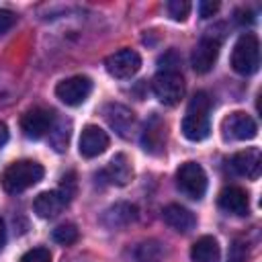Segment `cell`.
<instances>
[{
    "instance_id": "cell-1",
    "label": "cell",
    "mask_w": 262,
    "mask_h": 262,
    "mask_svg": "<svg viewBox=\"0 0 262 262\" xmlns=\"http://www.w3.org/2000/svg\"><path fill=\"white\" fill-rule=\"evenodd\" d=\"M209 111H211V98L205 90L196 92L186 108V115L182 119V133L190 141H203L209 137L211 125H209Z\"/></svg>"
},
{
    "instance_id": "cell-2",
    "label": "cell",
    "mask_w": 262,
    "mask_h": 262,
    "mask_svg": "<svg viewBox=\"0 0 262 262\" xmlns=\"http://www.w3.org/2000/svg\"><path fill=\"white\" fill-rule=\"evenodd\" d=\"M45 170L39 162H33V160H18L14 164H10L4 174H2V188L10 194H16V192H23L27 190L29 186L37 184L41 178H43Z\"/></svg>"
},
{
    "instance_id": "cell-3",
    "label": "cell",
    "mask_w": 262,
    "mask_h": 262,
    "mask_svg": "<svg viewBox=\"0 0 262 262\" xmlns=\"http://www.w3.org/2000/svg\"><path fill=\"white\" fill-rule=\"evenodd\" d=\"M260 66V43L258 37L252 33L242 35L231 51V68L242 74V76H250L258 70Z\"/></svg>"
},
{
    "instance_id": "cell-4",
    "label": "cell",
    "mask_w": 262,
    "mask_h": 262,
    "mask_svg": "<svg viewBox=\"0 0 262 262\" xmlns=\"http://www.w3.org/2000/svg\"><path fill=\"white\" fill-rule=\"evenodd\" d=\"M154 94L164 104H178L184 96V80L178 70H160L151 80Z\"/></svg>"
},
{
    "instance_id": "cell-5",
    "label": "cell",
    "mask_w": 262,
    "mask_h": 262,
    "mask_svg": "<svg viewBox=\"0 0 262 262\" xmlns=\"http://www.w3.org/2000/svg\"><path fill=\"white\" fill-rule=\"evenodd\" d=\"M176 186L180 192L192 201L203 199L207 190V174L201 164L196 162H184L176 172Z\"/></svg>"
},
{
    "instance_id": "cell-6",
    "label": "cell",
    "mask_w": 262,
    "mask_h": 262,
    "mask_svg": "<svg viewBox=\"0 0 262 262\" xmlns=\"http://www.w3.org/2000/svg\"><path fill=\"white\" fill-rule=\"evenodd\" d=\"M90 92H92V80L88 76H72L55 86V96L68 106L82 104L90 96Z\"/></svg>"
},
{
    "instance_id": "cell-7",
    "label": "cell",
    "mask_w": 262,
    "mask_h": 262,
    "mask_svg": "<svg viewBox=\"0 0 262 262\" xmlns=\"http://www.w3.org/2000/svg\"><path fill=\"white\" fill-rule=\"evenodd\" d=\"M55 123V115L53 111H47V108H31L23 115L20 119V129L23 133L29 137V139H41L45 135H49L51 127Z\"/></svg>"
},
{
    "instance_id": "cell-8",
    "label": "cell",
    "mask_w": 262,
    "mask_h": 262,
    "mask_svg": "<svg viewBox=\"0 0 262 262\" xmlns=\"http://www.w3.org/2000/svg\"><path fill=\"white\" fill-rule=\"evenodd\" d=\"M104 66H106V72L111 76H115L119 80H125V78H131V76H135L139 72L141 57L133 49H121V51L108 55L106 61H104Z\"/></svg>"
},
{
    "instance_id": "cell-9",
    "label": "cell",
    "mask_w": 262,
    "mask_h": 262,
    "mask_svg": "<svg viewBox=\"0 0 262 262\" xmlns=\"http://www.w3.org/2000/svg\"><path fill=\"white\" fill-rule=\"evenodd\" d=\"M223 131H225V137H227V139L246 141V139L256 137L258 125H256V121H254L248 113L235 111V113H231V115L223 121Z\"/></svg>"
},
{
    "instance_id": "cell-10",
    "label": "cell",
    "mask_w": 262,
    "mask_h": 262,
    "mask_svg": "<svg viewBox=\"0 0 262 262\" xmlns=\"http://www.w3.org/2000/svg\"><path fill=\"white\" fill-rule=\"evenodd\" d=\"M229 168L237 176H246L250 180H256L262 170V156L258 147H248L244 151H237L229 160Z\"/></svg>"
},
{
    "instance_id": "cell-11",
    "label": "cell",
    "mask_w": 262,
    "mask_h": 262,
    "mask_svg": "<svg viewBox=\"0 0 262 262\" xmlns=\"http://www.w3.org/2000/svg\"><path fill=\"white\" fill-rule=\"evenodd\" d=\"M70 194H66L61 188L59 190H45L41 194H37L35 203H33V209L35 213L41 217V219H51L55 215H59L66 205L70 203Z\"/></svg>"
},
{
    "instance_id": "cell-12",
    "label": "cell",
    "mask_w": 262,
    "mask_h": 262,
    "mask_svg": "<svg viewBox=\"0 0 262 262\" xmlns=\"http://www.w3.org/2000/svg\"><path fill=\"white\" fill-rule=\"evenodd\" d=\"M217 57H219V39L203 37V39L196 43V47H194V51H192V57H190L192 70L199 72V74H207V72L215 66Z\"/></svg>"
},
{
    "instance_id": "cell-13",
    "label": "cell",
    "mask_w": 262,
    "mask_h": 262,
    "mask_svg": "<svg viewBox=\"0 0 262 262\" xmlns=\"http://www.w3.org/2000/svg\"><path fill=\"white\" fill-rule=\"evenodd\" d=\"M108 147V135L98 125H86L80 135V154L84 158H96Z\"/></svg>"
},
{
    "instance_id": "cell-14",
    "label": "cell",
    "mask_w": 262,
    "mask_h": 262,
    "mask_svg": "<svg viewBox=\"0 0 262 262\" xmlns=\"http://www.w3.org/2000/svg\"><path fill=\"white\" fill-rule=\"evenodd\" d=\"M219 207L229 213V215H237V217H244L250 213V201H248V194L244 188L239 186H225L221 192H219V199H217Z\"/></svg>"
},
{
    "instance_id": "cell-15",
    "label": "cell",
    "mask_w": 262,
    "mask_h": 262,
    "mask_svg": "<svg viewBox=\"0 0 262 262\" xmlns=\"http://www.w3.org/2000/svg\"><path fill=\"white\" fill-rule=\"evenodd\" d=\"M104 119L121 137H129V133L135 125V115L119 102H111L104 106Z\"/></svg>"
},
{
    "instance_id": "cell-16",
    "label": "cell",
    "mask_w": 262,
    "mask_h": 262,
    "mask_svg": "<svg viewBox=\"0 0 262 262\" xmlns=\"http://www.w3.org/2000/svg\"><path fill=\"white\" fill-rule=\"evenodd\" d=\"M162 217L166 221V225H170L174 231L178 233H188L190 229H194L196 225V217L192 211H188L182 205H168L162 211Z\"/></svg>"
},
{
    "instance_id": "cell-17",
    "label": "cell",
    "mask_w": 262,
    "mask_h": 262,
    "mask_svg": "<svg viewBox=\"0 0 262 262\" xmlns=\"http://www.w3.org/2000/svg\"><path fill=\"white\" fill-rule=\"evenodd\" d=\"M221 250L213 235L199 237L190 248V260L192 262H219Z\"/></svg>"
},
{
    "instance_id": "cell-18",
    "label": "cell",
    "mask_w": 262,
    "mask_h": 262,
    "mask_svg": "<svg viewBox=\"0 0 262 262\" xmlns=\"http://www.w3.org/2000/svg\"><path fill=\"white\" fill-rule=\"evenodd\" d=\"M104 176L108 178L111 184L125 186V184L131 180V176H133V168H131L127 156H125V154H117V156L108 162V166H106V170H104Z\"/></svg>"
},
{
    "instance_id": "cell-19",
    "label": "cell",
    "mask_w": 262,
    "mask_h": 262,
    "mask_svg": "<svg viewBox=\"0 0 262 262\" xmlns=\"http://www.w3.org/2000/svg\"><path fill=\"white\" fill-rule=\"evenodd\" d=\"M143 149L145 151H151V154H156V151H160L162 147H164V141H166V127H164V123L158 119V117H154L147 125H145V131H143Z\"/></svg>"
},
{
    "instance_id": "cell-20",
    "label": "cell",
    "mask_w": 262,
    "mask_h": 262,
    "mask_svg": "<svg viewBox=\"0 0 262 262\" xmlns=\"http://www.w3.org/2000/svg\"><path fill=\"white\" fill-rule=\"evenodd\" d=\"M137 215V209L129 203H117L115 207H111L106 213H104V223L108 227H121V225H127L129 221H133Z\"/></svg>"
},
{
    "instance_id": "cell-21",
    "label": "cell",
    "mask_w": 262,
    "mask_h": 262,
    "mask_svg": "<svg viewBox=\"0 0 262 262\" xmlns=\"http://www.w3.org/2000/svg\"><path fill=\"white\" fill-rule=\"evenodd\" d=\"M53 239L57 242V244H61V246H72L74 242H78V227L74 225V223H61V225H57L55 229H53Z\"/></svg>"
},
{
    "instance_id": "cell-22",
    "label": "cell",
    "mask_w": 262,
    "mask_h": 262,
    "mask_svg": "<svg viewBox=\"0 0 262 262\" xmlns=\"http://www.w3.org/2000/svg\"><path fill=\"white\" fill-rule=\"evenodd\" d=\"M162 254H164V250L158 242H145L137 248L135 258H137V262H158L162 258Z\"/></svg>"
},
{
    "instance_id": "cell-23",
    "label": "cell",
    "mask_w": 262,
    "mask_h": 262,
    "mask_svg": "<svg viewBox=\"0 0 262 262\" xmlns=\"http://www.w3.org/2000/svg\"><path fill=\"white\" fill-rule=\"evenodd\" d=\"M49 139H51V143L57 151H63L66 145H68V139H70V123L68 125L63 121H59L57 125L53 123V127L49 131Z\"/></svg>"
},
{
    "instance_id": "cell-24",
    "label": "cell",
    "mask_w": 262,
    "mask_h": 262,
    "mask_svg": "<svg viewBox=\"0 0 262 262\" xmlns=\"http://www.w3.org/2000/svg\"><path fill=\"white\" fill-rule=\"evenodd\" d=\"M166 8H168V14L174 20H184L188 16V12H190V2H186V0H170L166 4Z\"/></svg>"
},
{
    "instance_id": "cell-25",
    "label": "cell",
    "mask_w": 262,
    "mask_h": 262,
    "mask_svg": "<svg viewBox=\"0 0 262 262\" xmlns=\"http://www.w3.org/2000/svg\"><path fill=\"white\" fill-rule=\"evenodd\" d=\"M248 260V248L244 242L235 239L229 246V254H227V262H246Z\"/></svg>"
},
{
    "instance_id": "cell-26",
    "label": "cell",
    "mask_w": 262,
    "mask_h": 262,
    "mask_svg": "<svg viewBox=\"0 0 262 262\" xmlns=\"http://www.w3.org/2000/svg\"><path fill=\"white\" fill-rule=\"evenodd\" d=\"M20 262H51V254L47 248H33L23 254Z\"/></svg>"
},
{
    "instance_id": "cell-27",
    "label": "cell",
    "mask_w": 262,
    "mask_h": 262,
    "mask_svg": "<svg viewBox=\"0 0 262 262\" xmlns=\"http://www.w3.org/2000/svg\"><path fill=\"white\" fill-rule=\"evenodd\" d=\"M16 23V14L8 8H0V35L8 33Z\"/></svg>"
},
{
    "instance_id": "cell-28",
    "label": "cell",
    "mask_w": 262,
    "mask_h": 262,
    "mask_svg": "<svg viewBox=\"0 0 262 262\" xmlns=\"http://www.w3.org/2000/svg\"><path fill=\"white\" fill-rule=\"evenodd\" d=\"M217 10H219V2H213V0H203V2H199V14H201V18H209V16H213Z\"/></svg>"
},
{
    "instance_id": "cell-29",
    "label": "cell",
    "mask_w": 262,
    "mask_h": 262,
    "mask_svg": "<svg viewBox=\"0 0 262 262\" xmlns=\"http://www.w3.org/2000/svg\"><path fill=\"white\" fill-rule=\"evenodd\" d=\"M160 70H178V55L174 53V51H168L166 55H162L160 57Z\"/></svg>"
},
{
    "instance_id": "cell-30",
    "label": "cell",
    "mask_w": 262,
    "mask_h": 262,
    "mask_svg": "<svg viewBox=\"0 0 262 262\" xmlns=\"http://www.w3.org/2000/svg\"><path fill=\"white\" fill-rule=\"evenodd\" d=\"M235 20L239 25H250V23H254V12L248 10V8H242V10L235 12Z\"/></svg>"
},
{
    "instance_id": "cell-31",
    "label": "cell",
    "mask_w": 262,
    "mask_h": 262,
    "mask_svg": "<svg viewBox=\"0 0 262 262\" xmlns=\"http://www.w3.org/2000/svg\"><path fill=\"white\" fill-rule=\"evenodd\" d=\"M4 244H6V227H4V219L0 217V250L4 248Z\"/></svg>"
},
{
    "instance_id": "cell-32",
    "label": "cell",
    "mask_w": 262,
    "mask_h": 262,
    "mask_svg": "<svg viewBox=\"0 0 262 262\" xmlns=\"http://www.w3.org/2000/svg\"><path fill=\"white\" fill-rule=\"evenodd\" d=\"M6 139H8V129L4 123H0V147L6 143Z\"/></svg>"
}]
</instances>
